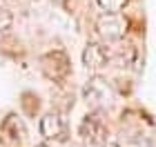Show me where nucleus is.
Returning a JSON list of instances; mask_svg holds the SVG:
<instances>
[{
  "instance_id": "obj_1",
  "label": "nucleus",
  "mask_w": 156,
  "mask_h": 147,
  "mask_svg": "<svg viewBox=\"0 0 156 147\" xmlns=\"http://www.w3.org/2000/svg\"><path fill=\"white\" fill-rule=\"evenodd\" d=\"M96 31L105 40H120L127 31V20L120 13H103L96 20Z\"/></svg>"
},
{
  "instance_id": "obj_2",
  "label": "nucleus",
  "mask_w": 156,
  "mask_h": 147,
  "mask_svg": "<svg viewBox=\"0 0 156 147\" xmlns=\"http://www.w3.org/2000/svg\"><path fill=\"white\" fill-rule=\"evenodd\" d=\"M80 136L85 141V147H103L105 145V136H107V129H105L103 121L96 114L87 116L80 125Z\"/></svg>"
},
{
  "instance_id": "obj_3",
  "label": "nucleus",
  "mask_w": 156,
  "mask_h": 147,
  "mask_svg": "<svg viewBox=\"0 0 156 147\" xmlns=\"http://www.w3.org/2000/svg\"><path fill=\"white\" fill-rule=\"evenodd\" d=\"M40 65H42L45 76L51 78V80H62L69 74V60H67L65 51H49V54H45L40 58Z\"/></svg>"
},
{
  "instance_id": "obj_4",
  "label": "nucleus",
  "mask_w": 156,
  "mask_h": 147,
  "mask_svg": "<svg viewBox=\"0 0 156 147\" xmlns=\"http://www.w3.org/2000/svg\"><path fill=\"white\" fill-rule=\"evenodd\" d=\"M109 62V54L107 49L98 43H89L83 51V65L89 69V72H101L103 67H107Z\"/></svg>"
},
{
  "instance_id": "obj_5",
  "label": "nucleus",
  "mask_w": 156,
  "mask_h": 147,
  "mask_svg": "<svg viewBox=\"0 0 156 147\" xmlns=\"http://www.w3.org/2000/svg\"><path fill=\"white\" fill-rule=\"evenodd\" d=\"M40 134L45 138H49V141H62L65 134H67V125H65V121H62V116L56 114V111L42 116V121H40Z\"/></svg>"
},
{
  "instance_id": "obj_6",
  "label": "nucleus",
  "mask_w": 156,
  "mask_h": 147,
  "mask_svg": "<svg viewBox=\"0 0 156 147\" xmlns=\"http://www.w3.org/2000/svg\"><path fill=\"white\" fill-rule=\"evenodd\" d=\"M85 96H87L89 100H107L109 98V89H107V85H105V80L91 78L87 82V87H85Z\"/></svg>"
},
{
  "instance_id": "obj_7",
  "label": "nucleus",
  "mask_w": 156,
  "mask_h": 147,
  "mask_svg": "<svg viewBox=\"0 0 156 147\" xmlns=\"http://www.w3.org/2000/svg\"><path fill=\"white\" fill-rule=\"evenodd\" d=\"M98 5H101V9L105 13H120L127 7V2L129 0H96Z\"/></svg>"
},
{
  "instance_id": "obj_8",
  "label": "nucleus",
  "mask_w": 156,
  "mask_h": 147,
  "mask_svg": "<svg viewBox=\"0 0 156 147\" xmlns=\"http://www.w3.org/2000/svg\"><path fill=\"white\" fill-rule=\"evenodd\" d=\"M9 27H11V13L7 11V9H2V7H0V33L7 31Z\"/></svg>"
},
{
  "instance_id": "obj_9",
  "label": "nucleus",
  "mask_w": 156,
  "mask_h": 147,
  "mask_svg": "<svg viewBox=\"0 0 156 147\" xmlns=\"http://www.w3.org/2000/svg\"><path fill=\"white\" fill-rule=\"evenodd\" d=\"M9 2H25V0H9Z\"/></svg>"
},
{
  "instance_id": "obj_10",
  "label": "nucleus",
  "mask_w": 156,
  "mask_h": 147,
  "mask_svg": "<svg viewBox=\"0 0 156 147\" xmlns=\"http://www.w3.org/2000/svg\"><path fill=\"white\" fill-rule=\"evenodd\" d=\"M36 147H47V145H36Z\"/></svg>"
}]
</instances>
